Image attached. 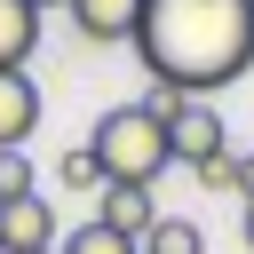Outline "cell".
<instances>
[{
	"label": "cell",
	"instance_id": "obj_5",
	"mask_svg": "<svg viewBox=\"0 0 254 254\" xmlns=\"http://www.w3.org/2000/svg\"><path fill=\"white\" fill-rule=\"evenodd\" d=\"M95 222L143 246V238H151V222H159V198H151V190H135V183H103V190H95Z\"/></svg>",
	"mask_w": 254,
	"mask_h": 254
},
{
	"label": "cell",
	"instance_id": "obj_16",
	"mask_svg": "<svg viewBox=\"0 0 254 254\" xmlns=\"http://www.w3.org/2000/svg\"><path fill=\"white\" fill-rule=\"evenodd\" d=\"M0 254H8V246H0Z\"/></svg>",
	"mask_w": 254,
	"mask_h": 254
},
{
	"label": "cell",
	"instance_id": "obj_6",
	"mask_svg": "<svg viewBox=\"0 0 254 254\" xmlns=\"http://www.w3.org/2000/svg\"><path fill=\"white\" fill-rule=\"evenodd\" d=\"M64 16H71V24H79V40H95V48H111V40H135V32H143V0H71Z\"/></svg>",
	"mask_w": 254,
	"mask_h": 254
},
{
	"label": "cell",
	"instance_id": "obj_1",
	"mask_svg": "<svg viewBox=\"0 0 254 254\" xmlns=\"http://www.w3.org/2000/svg\"><path fill=\"white\" fill-rule=\"evenodd\" d=\"M135 56L159 87H183L206 103L254 64V0H143Z\"/></svg>",
	"mask_w": 254,
	"mask_h": 254
},
{
	"label": "cell",
	"instance_id": "obj_10",
	"mask_svg": "<svg viewBox=\"0 0 254 254\" xmlns=\"http://www.w3.org/2000/svg\"><path fill=\"white\" fill-rule=\"evenodd\" d=\"M56 254H143L135 238H119V230H103V222H79V230H64L56 238Z\"/></svg>",
	"mask_w": 254,
	"mask_h": 254
},
{
	"label": "cell",
	"instance_id": "obj_7",
	"mask_svg": "<svg viewBox=\"0 0 254 254\" xmlns=\"http://www.w3.org/2000/svg\"><path fill=\"white\" fill-rule=\"evenodd\" d=\"M32 127H40V87H32V71H0V151H24Z\"/></svg>",
	"mask_w": 254,
	"mask_h": 254
},
{
	"label": "cell",
	"instance_id": "obj_3",
	"mask_svg": "<svg viewBox=\"0 0 254 254\" xmlns=\"http://www.w3.org/2000/svg\"><path fill=\"white\" fill-rule=\"evenodd\" d=\"M167 143H175V159H183L190 175H198V167H214V159L230 151V135H222V111H214V103H190V111L167 127Z\"/></svg>",
	"mask_w": 254,
	"mask_h": 254
},
{
	"label": "cell",
	"instance_id": "obj_2",
	"mask_svg": "<svg viewBox=\"0 0 254 254\" xmlns=\"http://www.w3.org/2000/svg\"><path fill=\"white\" fill-rule=\"evenodd\" d=\"M87 159H95V175H103V183H135V190H151V183L175 167V143H167V127H159L143 103H119V111H103V119H95Z\"/></svg>",
	"mask_w": 254,
	"mask_h": 254
},
{
	"label": "cell",
	"instance_id": "obj_4",
	"mask_svg": "<svg viewBox=\"0 0 254 254\" xmlns=\"http://www.w3.org/2000/svg\"><path fill=\"white\" fill-rule=\"evenodd\" d=\"M0 246L8 254H56V206L32 190V198H8L0 206Z\"/></svg>",
	"mask_w": 254,
	"mask_h": 254
},
{
	"label": "cell",
	"instance_id": "obj_8",
	"mask_svg": "<svg viewBox=\"0 0 254 254\" xmlns=\"http://www.w3.org/2000/svg\"><path fill=\"white\" fill-rule=\"evenodd\" d=\"M40 48V8L32 0H0V71H24Z\"/></svg>",
	"mask_w": 254,
	"mask_h": 254
},
{
	"label": "cell",
	"instance_id": "obj_15",
	"mask_svg": "<svg viewBox=\"0 0 254 254\" xmlns=\"http://www.w3.org/2000/svg\"><path fill=\"white\" fill-rule=\"evenodd\" d=\"M32 8H71V0H32Z\"/></svg>",
	"mask_w": 254,
	"mask_h": 254
},
{
	"label": "cell",
	"instance_id": "obj_11",
	"mask_svg": "<svg viewBox=\"0 0 254 254\" xmlns=\"http://www.w3.org/2000/svg\"><path fill=\"white\" fill-rule=\"evenodd\" d=\"M56 183H64V190H103V175H95L87 151H64V159H56Z\"/></svg>",
	"mask_w": 254,
	"mask_h": 254
},
{
	"label": "cell",
	"instance_id": "obj_13",
	"mask_svg": "<svg viewBox=\"0 0 254 254\" xmlns=\"http://www.w3.org/2000/svg\"><path fill=\"white\" fill-rule=\"evenodd\" d=\"M198 190H238V151H222L214 167H198Z\"/></svg>",
	"mask_w": 254,
	"mask_h": 254
},
{
	"label": "cell",
	"instance_id": "obj_9",
	"mask_svg": "<svg viewBox=\"0 0 254 254\" xmlns=\"http://www.w3.org/2000/svg\"><path fill=\"white\" fill-rule=\"evenodd\" d=\"M143 254H206V230H198L190 214H159L151 238H143Z\"/></svg>",
	"mask_w": 254,
	"mask_h": 254
},
{
	"label": "cell",
	"instance_id": "obj_12",
	"mask_svg": "<svg viewBox=\"0 0 254 254\" xmlns=\"http://www.w3.org/2000/svg\"><path fill=\"white\" fill-rule=\"evenodd\" d=\"M8 198H32V159L24 151H0V206Z\"/></svg>",
	"mask_w": 254,
	"mask_h": 254
},
{
	"label": "cell",
	"instance_id": "obj_14",
	"mask_svg": "<svg viewBox=\"0 0 254 254\" xmlns=\"http://www.w3.org/2000/svg\"><path fill=\"white\" fill-rule=\"evenodd\" d=\"M238 238H246V254H254V198H246V222H238Z\"/></svg>",
	"mask_w": 254,
	"mask_h": 254
}]
</instances>
